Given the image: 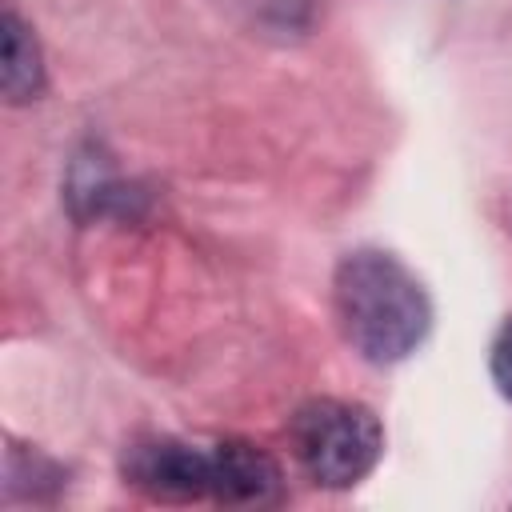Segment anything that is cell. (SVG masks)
<instances>
[{
	"mask_svg": "<svg viewBox=\"0 0 512 512\" xmlns=\"http://www.w3.org/2000/svg\"><path fill=\"white\" fill-rule=\"evenodd\" d=\"M492 380H496V388L512 400V320L496 332V340H492Z\"/></svg>",
	"mask_w": 512,
	"mask_h": 512,
	"instance_id": "obj_6",
	"label": "cell"
},
{
	"mask_svg": "<svg viewBox=\"0 0 512 512\" xmlns=\"http://www.w3.org/2000/svg\"><path fill=\"white\" fill-rule=\"evenodd\" d=\"M292 452L316 484L348 488L376 468L384 432L364 404L312 400L292 416Z\"/></svg>",
	"mask_w": 512,
	"mask_h": 512,
	"instance_id": "obj_2",
	"label": "cell"
},
{
	"mask_svg": "<svg viewBox=\"0 0 512 512\" xmlns=\"http://www.w3.org/2000/svg\"><path fill=\"white\" fill-rule=\"evenodd\" d=\"M124 472L132 484H140L152 496H168V500H212V484H216V452L212 448H196V444H180V440H148L136 444L124 460Z\"/></svg>",
	"mask_w": 512,
	"mask_h": 512,
	"instance_id": "obj_3",
	"label": "cell"
},
{
	"mask_svg": "<svg viewBox=\"0 0 512 512\" xmlns=\"http://www.w3.org/2000/svg\"><path fill=\"white\" fill-rule=\"evenodd\" d=\"M216 484H212V500L224 504H268L280 496V468L268 452L244 444V440H228L216 444Z\"/></svg>",
	"mask_w": 512,
	"mask_h": 512,
	"instance_id": "obj_4",
	"label": "cell"
},
{
	"mask_svg": "<svg viewBox=\"0 0 512 512\" xmlns=\"http://www.w3.org/2000/svg\"><path fill=\"white\" fill-rule=\"evenodd\" d=\"M40 92V52L20 24V16L4 12V96L8 100H32Z\"/></svg>",
	"mask_w": 512,
	"mask_h": 512,
	"instance_id": "obj_5",
	"label": "cell"
},
{
	"mask_svg": "<svg viewBox=\"0 0 512 512\" xmlns=\"http://www.w3.org/2000/svg\"><path fill=\"white\" fill-rule=\"evenodd\" d=\"M332 304L344 340L372 364L404 360L432 328V304L420 280L376 248L348 252L336 264Z\"/></svg>",
	"mask_w": 512,
	"mask_h": 512,
	"instance_id": "obj_1",
	"label": "cell"
}]
</instances>
